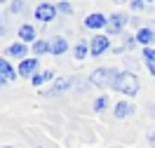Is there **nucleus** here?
<instances>
[{
  "mask_svg": "<svg viewBox=\"0 0 155 148\" xmlns=\"http://www.w3.org/2000/svg\"><path fill=\"white\" fill-rule=\"evenodd\" d=\"M110 89H115L120 94H127V97H134V94H139V89H141V80H139V75L132 73V71H122L120 78L115 80V85Z\"/></svg>",
  "mask_w": 155,
  "mask_h": 148,
  "instance_id": "f257e3e1",
  "label": "nucleus"
},
{
  "mask_svg": "<svg viewBox=\"0 0 155 148\" xmlns=\"http://www.w3.org/2000/svg\"><path fill=\"white\" fill-rule=\"evenodd\" d=\"M120 73H122V71L115 68V66L94 68V71H92V75H89V82H92L94 87H113V85H115V80L120 78Z\"/></svg>",
  "mask_w": 155,
  "mask_h": 148,
  "instance_id": "f03ea898",
  "label": "nucleus"
},
{
  "mask_svg": "<svg viewBox=\"0 0 155 148\" xmlns=\"http://www.w3.org/2000/svg\"><path fill=\"white\" fill-rule=\"evenodd\" d=\"M129 24V14H122V12H113L108 14V26H106V35H122Z\"/></svg>",
  "mask_w": 155,
  "mask_h": 148,
  "instance_id": "7ed1b4c3",
  "label": "nucleus"
},
{
  "mask_svg": "<svg viewBox=\"0 0 155 148\" xmlns=\"http://www.w3.org/2000/svg\"><path fill=\"white\" fill-rule=\"evenodd\" d=\"M110 49V38L106 33H97L94 38L89 40V57H101Z\"/></svg>",
  "mask_w": 155,
  "mask_h": 148,
  "instance_id": "20e7f679",
  "label": "nucleus"
},
{
  "mask_svg": "<svg viewBox=\"0 0 155 148\" xmlns=\"http://www.w3.org/2000/svg\"><path fill=\"white\" fill-rule=\"evenodd\" d=\"M35 19L40 21V24H52V21L57 19V5H52V2H40L38 7H35Z\"/></svg>",
  "mask_w": 155,
  "mask_h": 148,
  "instance_id": "39448f33",
  "label": "nucleus"
},
{
  "mask_svg": "<svg viewBox=\"0 0 155 148\" xmlns=\"http://www.w3.org/2000/svg\"><path fill=\"white\" fill-rule=\"evenodd\" d=\"M40 71V64H38V57H28V59L19 61V66H17V73H19V78H33L35 73Z\"/></svg>",
  "mask_w": 155,
  "mask_h": 148,
  "instance_id": "423d86ee",
  "label": "nucleus"
},
{
  "mask_svg": "<svg viewBox=\"0 0 155 148\" xmlns=\"http://www.w3.org/2000/svg\"><path fill=\"white\" fill-rule=\"evenodd\" d=\"M73 87V80L71 78H59V80H54L52 82V87L49 89H40V94L42 97H61L66 89H71Z\"/></svg>",
  "mask_w": 155,
  "mask_h": 148,
  "instance_id": "0eeeda50",
  "label": "nucleus"
},
{
  "mask_svg": "<svg viewBox=\"0 0 155 148\" xmlns=\"http://www.w3.org/2000/svg\"><path fill=\"white\" fill-rule=\"evenodd\" d=\"M106 26H108V17L101 12H92L85 17V28L89 31H106Z\"/></svg>",
  "mask_w": 155,
  "mask_h": 148,
  "instance_id": "6e6552de",
  "label": "nucleus"
},
{
  "mask_svg": "<svg viewBox=\"0 0 155 148\" xmlns=\"http://www.w3.org/2000/svg\"><path fill=\"white\" fill-rule=\"evenodd\" d=\"M134 40H136V45L150 47L155 42V28L153 26H141L139 31H134Z\"/></svg>",
  "mask_w": 155,
  "mask_h": 148,
  "instance_id": "1a4fd4ad",
  "label": "nucleus"
},
{
  "mask_svg": "<svg viewBox=\"0 0 155 148\" xmlns=\"http://www.w3.org/2000/svg\"><path fill=\"white\" fill-rule=\"evenodd\" d=\"M5 54H7V59H28V45H24V42H12V45H7V49H5Z\"/></svg>",
  "mask_w": 155,
  "mask_h": 148,
  "instance_id": "9d476101",
  "label": "nucleus"
},
{
  "mask_svg": "<svg viewBox=\"0 0 155 148\" xmlns=\"http://www.w3.org/2000/svg\"><path fill=\"white\" fill-rule=\"evenodd\" d=\"M17 35H19V42H24V45H33V42L38 40V31H35L33 24H21L19 31H17Z\"/></svg>",
  "mask_w": 155,
  "mask_h": 148,
  "instance_id": "9b49d317",
  "label": "nucleus"
},
{
  "mask_svg": "<svg viewBox=\"0 0 155 148\" xmlns=\"http://www.w3.org/2000/svg\"><path fill=\"white\" fill-rule=\"evenodd\" d=\"M49 49H52V54L54 57H64L68 52V40L66 35H54V38L49 40Z\"/></svg>",
  "mask_w": 155,
  "mask_h": 148,
  "instance_id": "f8f14e48",
  "label": "nucleus"
},
{
  "mask_svg": "<svg viewBox=\"0 0 155 148\" xmlns=\"http://www.w3.org/2000/svg\"><path fill=\"white\" fill-rule=\"evenodd\" d=\"M134 113V106L129 104V101H117L115 106H113V115H115L117 120H125V118H129Z\"/></svg>",
  "mask_w": 155,
  "mask_h": 148,
  "instance_id": "ddd939ff",
  "label": "nucleus"
},
{
  "mask_svg": "<svg viewBox=\"0 0 155 148\" xmlns=\"http://www.w3.org/2000/svg\"><path fill=\"white\" fill-rule=\"evenodd\" d=\"M31 52L35 54V57H45V54H52V49H49V40H42L38 38L33 45H31Z\"/></svg>",
  "mask_w": 155,
  "mask_h": 148,
  "instance_id": "4468645a",
  "label": "nucleus"
},
{
  "mask_svg": "<svg viewBox=\"0 0 155 148\" xmlns=\"http://www.w3.org/2000/svg\"><path fill=\"white\" fill-rule=\"evenodd\" d=\"M49 80H54V71H38L33 78H31V82H33V87H42L45 82H49Z\"/></svg>",
  "mask_w": 155,
  "mask_h": 148,
  "instance_id": "2eb2a0df",
  "label": "nucleus"
},
{
  "mask_svg": "<svg viewBox=\"0 0 155 148\" xmlns=\"http://www.w3.org/2000/svg\"><path fill=\"white\" fill-rule=\"evenodd\" d=\"M0 73H2L7 80H10V82H12V80H17V75H19L17 71L12 68V64L7 61V57H0Z\"/></svg>",
  "mask_w": 155,
  "mask_h": 148,
  "instance_id": "dca6fc26",
  "label": "nucleus"
},
{
  "mask_svg": "<svg viewBox=\"0 0 155 148\" xmlns=\"http://www.w3.org/2000/svg\"><path fill=\"white\" fill-rule=\"evenodd\" d=\"M73 57H75L78 61H85L89 57V42H85V40H80L75 47H73Z\"/></svg>",
  "mask_w": 155,
  "mask_h": 148,
  "instance_id": "f3484780",
  "label": "nucleus"
},
{
  "mask_svg": "<svg viewBox=\"0 0 155 148\" xmlns=\"http://www.w3.org/2000/svg\"><path fill=\"white\" fill-rule=\"evenodd\" d=\"M92 108H94V113H104V110L108 108V97H106V94L97 97V99H94V104H92Z\"/></svg>",
  "mask_w": 155,
  "mask_h": 148,
  "instance_id": "a211bd4d",
  "label": "nucleus"
},
{
  "mask_svg": "<svg viewBox=\"0 0 155 148\" xmlns=\"http://www.w3.org/2000/svg\"><path fill=\"white\" fill-rule=\"evenodd\" d=\"M73 87H75V92H87V87L89 85H92V82H89V78L85 80V78H80V75H73Z\"/></svg>",
  "mask_w": 155,
  "mask_h": 148,
  "instance_id": "6ab92c4d",
  "label": "nucleus"
},
{
  "mask_svg": "<svg viewBox=\"0 0 155 148\" xmlns=\"http://www.w3.org/2000/svg\"><path fill=\"white\" fill-rule=\"evenodd\" d=\"M57 12L64 14V17H71V14H73V5H71L68 0H59L57 2Z\"/></svg>",
  "mask_w": 155,
  "mask_h": 148,
  "instance_id": "aec40b11",
  "label": "nucleus"
},
{
  "mask_svg": "<svg viewBox=\"0 0 155 148\" xmlns=\"http://www.w3.org/2000/svg\"><path fill=\"white\" fill-rule=\"evenodd\" d=\"M24 7H26L24 0H12V2H10V12H12V14H21Z\"/></svg>",
  "mask_w": 155,
  "mask_h": 148,
  "instance_id": "412c9836",
  "label": "nucleus"
},
{
  "mask_svg": "<svg viewBox=\"0 0 155 148\" xmlns=\"http://www.w3.org/2000/svg\"><path fill=\"white\" fill-rule=\"evenodd\" d=\"M129 7H132V12H141L146 10V0H129Z\"/></svg>",
  "mask_w": 155,
  "mask_h": 148,
  "instance_id": "4be33fe9",
  "label": "nucleus"
},
{
  "mask_svg": "<svg viewBox=\"0 0 155 148\" xmlns=\"http://www.w3.org/2000/svg\"><path fill=\"white\" fill-rule=\"evenodd\" d=\"M143 61H155V47H143Z\"/></svg>",
  "mask_w": 155,
  "mask_h": 148,
  "instance_id": "5701e85b",
  "label": "nucleus"
},
{
  "mask_svg": "<svg viewBox=\"0 0 155 148\" xmlns=\"http://www.w3.org/2000/svg\"><path fill=\"white\" fill-rule=\"evenodd\" d=\"M146 68H148V73L155 78V61H146Z\"/></svg>",
  "mask_w": 155,
  "mask_h": 148,
  "instance_id": "b1692460",
  "label": "nucleus"
},
{
  "mask_svg": "<svg viewBox=\"0 0 155 148\" xmlns=\"http://www.w3.org/2000/svg\"><path fill=\"white\" fill-rule=\"evenodd\" d=\"M148 143L155 148V129H150V132H148Z\"/></svg>",
  "mask_w": 155,
  "mask_h": 148,
  "instance_id": "393cba45",
  "label": "nucleus"
},
{
  "mask_svg": "<svg viewBox=\"0 0 155 148\" xmlns=\"http://www.w3.org/2000/svg\"><path fill=\"white\" fill-rule=\"evenodd\" d=\"M146 108H148V115H150V118H155V106H153V104H148Z\"/></svg>",
  "mask_w": 155,
  "mask_h": 148,
  "instance_id": "a878e982",
  "label": "nucleus"
},
{
  "mask_svg": "<svg viewBox=\"0 0 155 148\" xmlns=\"http://www.w3.org/2000/svg\"><path fill=\"white\" fill-rule=\"evenodd\" d=\"M5 33H7V26H5V24H0V38H2Z\"/></svg>",
  "mask_w": 155,
  "mask_h": 148,
  "instance_id": "bb28decb",
  "label": "nucleus"
},
{
  "mask_svg": "<svg viewBox=\"0 0 155 148\" xmlns=\"http://www.w3.org/2000/svg\"><path fill=\"white\" fill-rule=\"evenodd\" d=\"M7 82H10V80H7L5 75H2V73H0V85H7Z\"/></svg>",
  "mask_w": 155,
  "mask_h": 148,
  "instance_id": "cd10ccee",
  "label": "nucleus"
},
{
  "mask_svg": "<svg viewBox=\"0 0 155 148\" xmlns=\"http://www.w3.org/2000/svg\"><path fill=\"white\" fill-rule=\"evenodd\" d=\"M115 5H125V2H129V0H113Z\"/></svg>",
  "mask_w": 155,
  "mask_h": 148,
  "instance_id": "c85d7f7f",
  "label": "nucleus"
},
{
  "mask_svg": "<svg viewBox=\"0 0 155 148\" xmlns=\"http://www.w3.org/2000/svg\"><path fill=\"white\" fill-rule=\"evenodd\" d=\"M0 2H12V0H0Z\"/></svg>",
  "mask_w": 155,
  "mask_h": 148,
  "instance_id": "c756f323",
  "label": "nucleus"
},
{
  "mask_svg": "<svg viewBox=\"0 0 155 148\" xmlns=\"http://www.w3.org/2000/svg\"><path fill=\"white\" fill-rule=\"evenodd\" d=\"M146 2H155V0H146Z\"/></svg>",
  "mask_w": 155,
  "mask_h": 148,
  "instance_id": "7c9ffc66",
  "label": "nucleus"
},
{
  "mask_svg": "<svg viewBox=\"0 0 155 148\" xmlns=\"http://www.w3.org/2000/svg\"><path fill=\"white\" fill-rule=\"evenodd\" d=\"M0 14H2V12H0ZM0 24H2V19H0Z\"/></svg>",
  "mask_w": 155,
  "mask_h": 148,
  "instance_id": "2f4dec72",
  "label": "nucleus"
},
{
  "mask_svg": "<svg viewBox=\"0 0 155 148\" xmlns=\"http://www.w3.org/2000/svg\"><path fill=\"white\" fill-rule=\"evenodd\" d=\"M38 148H42V146H38Z\"/></svg>",
  "mask_w": 155,
  "mask_h": 148,
  "instance_id": "473e14b6",
  "label": "nucleus"
},
{
  "mask_svg": "<svg viewBox=\"0 0 155 148\" xmlns=\"http://www.w3.org/2000/svg\"><path fill=\"white\" fill-rule=\"evenodd\" d=\"M68 2H71V0H68Z\"/></svg>",
  "mask_w": 155,
  "mask_h": 148,
  "instance_id": "72a5a7b5",
  "label": "nucleus"
}]
</instances>
